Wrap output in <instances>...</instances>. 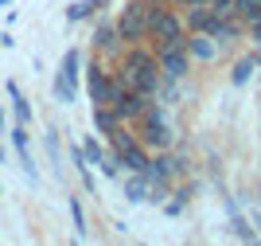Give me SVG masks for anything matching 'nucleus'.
I'll list each match as a JSON object with an SVG mask.
<instances>
[{
    "label": "nucleus",
    "mask_w": 261,
    "mask_h": 246,
    "mask_svg": "<svg viewBox=\"0 0 261 246\" xmlns=\"http://www.w3.org/2000/svg\"><path fill=\"white\" fill-rule=\"evenodd\" d=\"M250 32H253V39H257V47H261V16H257V20L250 24Z\"/></svg>",
    "instance_id": "obj_22"
},
{
    "label": "nucleus",
    "mask_w": 261,
    "mask_h": 246,
    "mask_svg": "<svg viewBox=\"0 0 261 246\" xmlns=\"http://www.w3.org/2000/svg\"><path fill=\"white\" fill-rule=\"evenodd\" d=\"M8 98H12V109H16V121L28 125V121H32V106H28V98L20 94V86H16V82H8Z\"/></svg>",
    "instance_id": "obj_15"
},
{
    "label": "nucleus",
    "mask_w": 261,
    "mask_h": 246,
    "mask_svg": "<svg viewBox=\"0 0 261 246\" xmlns=\"http://www.w3.org/2000/svg\"><path fill=\"white\" fill-rule=\"evenodd\" d=\"M117 32L125 43H141L148 39V0H129V8L121 12Z\"/></svg>",
    "instance_id": "obj_4"
},
{
    "label": "nucleus",
    "mask_w": 261,
    "mask_h": 246,
    "mask_svg": "<svg viewBox=\"0 0 261 246\" xmlns=\"http://www.w3.org/2000/svg\"><path fill=\"white\" fill-rule=\"evenodd\" d=\"M137 125H141V145L144 149H168V145H172V129L164 121L160 106H148L141 118H137Z\"/></svg>",
    "instance_id": "obj_3"
},
{
    "label": "nucleus",
    "mask_w": 261,
    "mask_h": 246,
    "mask_svg": "<svg viewBox=\"0 0 261 246\" xmlns=\"http://www.w3.org/2000/svg\"><path fill=\"white\" fill-rule=\"evenodd\" d=\"M82 149H86V161L90 164H101V161H106V149H101L98 137H86V141H82Z\"/></svg>",
    "instance_id": "obj_19"
},
{
    "label": "nucleus",
    "mask_w": 261,
    "mask_h": 246,
    "mask_svg": "<svg viewBox=\"0 0 261 246\" xmlns=\"http://www.w3.org/2000/svg\"><path fill=\"white\" fill-rule=\"evenodd\" d=\"M109 145H113V152L121 156V164H125L129 172H144L148 168V152H144L141 137L125 133V125H117L113 133H109Z\"/></svg>",
    "instance_id": "obj_2"
},
{
    "label": "nucleus",
    "mask_w": 261,
    "mask_h": 246,
    "mask_svg": "<svg viewBox=\"0 0 261 246\" xmlns=\"http://www.w3.org/2000/svg\"><path fill=\"white\" fill-rule=\"evenodd\" d=\"M187 51H191V59H199V63H211L218 55V43L211 39L207 32H191V39H187Z\"/></svg>",
    "instance_id": "obj_10"
},
{
    "label": "nucleus",
    "mask_w": 261,
    "mask_h": 246,
    "mask_svg": "<svg viewBox=\"0 0 261 246\" xmlns=\"http://www.w3.org/2000/svg\"><path fill=\"white\" fill-rule=\"evenodd\" d=\"M234 16H238L242 24H253L261 16V0H238V4H234Z\"/></svg>",
    "instance_id": "obj_18"
},
{
    "label": "nucleus",
    "mask_w": 261,
    "mask_h": 246,
    "mask_svg": "<svg viewBox=\"0 0 261 246\" xmlns=\"http://www.w3.org/2000/svg\"><path fill=\"white\" fill-rule=\"evenodd\" d=\"M203 4H211V12H218V16H234L238 0H203Z\"/></svg>",
    "instance_id": "obj_21"
},
{
    "label": "nucleus",
    "mask_w": 261,
    "mask_h": 246,
    "mask_svg": "<svg viewBox=\"0 0 261 246\" xmlns=\"http://www.w3.org/2000/svg\"><path fill=\"white\" fill-rule=\"evenodd\" d=\"M257 55H246V59H238V63H234V71H230V82L234 86H242V82H250V75L253 71H257Z\"/></svg>",
    "instance_id": "obj_14"
},
{
    "label": "nucleus",
    "mask_w": 261,
    "mask_h": 246,
    "mask_svg": "<svg viewBox=\"0 0 261 246\" xmlns=\"http://www.w3.org/2000/svg\"><path fill=\"white\" fill-rule=\"evenodd\" d=\"M125 199L129 204H144L148 199V176L144 172H133L129 180H125Z\"/></svg>",
    "instance_id": "obj_12"
},
{
    "label": "nucleus",
    "mask_w": 261,
    "mask_h": 246,
    "mask_svg": "<svg viewBox=\"0 0 261 246\" xmlns=\"http://www.w3.org/2000/svg\"><path fill=\"white\" fill-rule=\"evenodd\" d=\"M86 90L94 98V106H113V71H106L101 59L86 66Z\"/></svg>",
    "instance_id": "obj_6"
},
{
    "label": "nucleus",
    "mask_w": 261,
    "mask_h": 246,
    "mask_svg": "<svg viewBox=\"0 0 261 246\" xmlns=\"http://www.w3.org/2000/svg\"><path fill=\"white\" fill-rule=\"evenodd\" d=\"M0 164H4V149H0Z\"/></svg>",
    "instance_id": "obj_25"
},
{
    "label": "nucleus",
    "mask_w": 261,
    "mask_h": 246,
    "mask_svg": "<svg viewBox=\"0 0 261 246\" xmlns=\"http://www.w3.org/2000/svg\"><path fill=\"white\" fill-rule=\"evenodd\" d=\"M94 125H98V133L109 137V133H113L117 125H125V121L117 118V109H113V106H94Z\"/></svg>",
    "instance_id": "obj_13"
},
{
    "label": "nucleus",
    "mask_w": 261,
    "mask_h": 246,
    "mask_svg": "<svg viewBox=\"0 0 261 246\" xmlns=\"http://www.w3.org/2000/svg\"><path fill=\"white\" fill-rule=\"evenodd\" d=\"M179 4H187V8H191V4H199V0H179Z\"/></svg>",
    "instance_id": "obj_23"
},
{
    "label": "nucleus",
    "mask_w": 261,
    "mask_h": 246,
    "mask_svg": "<svg viewBox=\"0 0 261 246\" xmlns=\"http://www.w3.org/2000/svg\"><path fill=\"white\" fill-rule=\"evenodd\" d=\"M156 59H160L164 78H184L187 63H191V51H187V43H168V47H156Z\"/></svg>",
    "instance_id": "obj_7"
},
{
    "label": "nucleus",
    "mask_w": 261,
    "mask_h": 246,
    "mask_svg": "<svg viewBox=\"0 0 261 246\" xmlns=\"http://www.w3.org/2000/svg\"><path fill=\"white\" fill-rule=\"evenodd\" d=\"M94 47H98V55H106V59L121 63V55H125V47H129V43L121 39L117 24H98V32H94Z\"/></svg>",
    "instance_id": "obj_8"
},
{
    "label": "nucleus",
    "mask_w": 261,
    "mask_h": 246,
    "mask_svg": "<svg viewBox=\"0 0 261 246\" xmlns=\"http://www.w3.org/2000/svg\"><path fill=\"white\" fill-rule=\"evenodd\" d=\"M175 172H184V164H179V161H172V156H164V152H160L156 161H148L144 176H148V184H156V188H168Z\"/></svg>",
    "instance_id": "obj_9"
},
{
    "label": "nucleus",
    "mask_w": 261,
    "mask_h": 246,
    "mask_svg": "<svg viewBox=\"0 0 261 246\" xmlns=\"http://www.w3.org/2000/svg\"><path fill=\"white\" fill-rule=\"evenodd\" d=\"M0 4H12V0H0Z\"/></svg>",
    "instance_id": "obj_26"
},
{
    "label": "nucleus",
    "mask_w": 261,
    "mask_h": 246,
    "mask_svg": "<svg viewBox=\"0 0 261 246\" xmlns=\"http://www.w3.org/2000/svg\"><path fill=\"white\" fill-rule=\"evenodd\" d=\"M78 63H82V55L70 47V51L63 55V66H59V75H55V98L63 102V106H70L78 94Z\"/></svg>",
    "instance_id": "obj_5"
},
{
    "label": "nucleus",
    "mask_w": 261,
    "mask_h": 246,
    "mask_svg": "<svg viewBox=\"0 0 261 246\" xmlns=\"http://www.w3.org/2000/svg\"><path fill=\"white\" fill-rule=\"evenodd\" d=\"M226 207H230V215H234V219H230V231H234V235H238L242 242H253L257 235H253V231H250V223H246V219L238 215V207H234V204H226Z\"/></svg>",
    "instance_id": "obj_17"
},
{
    "label": "nucleus",
    "mask_w": 261,
    "mask_h": 246,
    "mask_svg": "<svg viewBox=\"0 0 261 246\" xmlns=\"http://www.w3.org/2000/svg\"><path fill=\"white\" fill-rule=\"evenodd\" d=\"M148 35L156 39V47H168V43H187L179 16H175L172 8H160L156 0H148Z\"/></svg>",
    "instance_id": "obj_1"
},
{
    "label": "nucleus",
    "mask_w": 261,
    "mask_h": 246,
    "mask_svg": "<svg viewBox=\"0 0 261 246\" xmlns=\"http://www.w3.org/2000/svg\"><path fill=\"white\" fill-rule=\"evenodd\" d=\"M12 145L20 152V164H23V172H28V180L35 184V161H32V149H28V125H23V121L12 129Z\"/></svg>",
    "instance_id": "obj_11"
},
{
    "label": "nucleus",
    "mask_w": 261,
    "mask_h": 246,
    "mask_svg": "<svg viewBox=\"0 0 261 246\" xmlns=\"http://www.w3.org/2000/svg\"><path fill=\"white\" fill-rule=\"evenodd\" d=\"M70 219H74V231H78V238H86V211H82V204H78L74 195H70Z\"/></svg>",
    "instance_id": "obj_20"
},
{
    "label": "nucleus",
    "mask_w": 261,
    "mask_h": 246,
    "mask_svg": "<svg viewBox=\"0 0 261 246\" xmlns=\"http://www.w3.org/2000/svg\"><path fill=\"white\" fill-rule=\"evenodd\" d=\"M0 129H4V109H0Z\"/></svg>",
    "instance_id": "obj_24"
},
{
    "label": "nucleus",
    "mask_w": 261,
    "mask_h": 246,
    "mask_svg": "<svg viewBox=\"0 0 261 246\" xmlns=\"http://www.w3.org/2000/svg\"><path fill=\"white\" fill-rule=\"evenodd\" d=\"M101 4H106V0H78V4H70V8H66V20H70V24L86 20V16H94Z\"/></svg>",
    "instance_id": "obj_16"
}]
</instances>
